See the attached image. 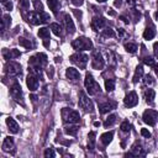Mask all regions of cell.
Segmentation results:
<instances>
[{"label": "cell", "mask_w": 158, "mask_h": 158, "mask_svg": "<svg viewBox=\"0 0 158 158\" xmlns=\"http://www.w3.org/2000/svg\"><path fill=\"white\" fill-rule=\"evenodd\" d=\"M84 85H85L87 91L89 93V95H95L96 93H100V85L95 82V79L93 78V75L89 74V73H87V75H85Z\"/></svg>", "instance_id": "cell-1"}, {"label": "cell", "mask_w": 158, "mask_h": 158, "mask_svg": "<svg viewBox=\"0 0 158 158\" xmlns=\"http://www.w3.org/2000/svg\"><path fill=\"white\" fill-rule=\"evenodd\" d=\"M62 118H63L64 122H67V124H69V125H71V124H77V122H79V120H80L79 113L75 111V110L68 109V108H64V109L62 110Z\"/></svg>", "instance_id": "cell-2"}, {"label": "cell", "mask_w": 158, "mask_h": 158, "mask_svg": "<svg viewBox=\"0 0 158 158\" xmlns=\"http://www.w3.org/2000/svg\"><path fill=\"white\" fill-rule=\"evenodd\" d=\"M72 47L77 51H85L93 47V42L87 37H78L72 42Z\"/></svg>", "instance_id": "cell-3"}, {"label": "cell", "mask_w": 158, "mask_h": 158, "mask_svg": "<svg viewBox=\"0 0 158 158\" xmlns=\"http://www.w3.org/2000/svg\"><path fill=\"white\" fill-rule=\"evenodd\" d=\"M71 62L72 63H74L75 66H78L79 68H82V69H84L85 68V66H87V63H88V60H89V57L87 56V55H84V53H74V55H72L71 56Z\"/></svg>", "instance_id": "cell-4"}, {"label": "cell", "mask_w": 158, "mask_h": 158, "mask_svg": "<svg viewBox=\"0 0 158 158\" xmlns=\"http://www.w3.org/2000/svg\"><path fill=\"white\" fill-rule=\"evenodd\" d=\"M142 120H143L145 124H147V125H149V126H153V125H156L157 120H158V113H157L156 110L148 109V110H146V111L143 113Z\"/></svg>", "instance_id": "cell-5"}, {"label": "cell", "mask_w": 158, "mask_h": 158, "mask_svg": "<svg viewBox=\"0 0 158 158\" xmlns=\"http://www.w3.org/2000/svg\"><path fill=\"white\" fill-rule=\"evenodd\" d=\"M79 108L83 109L84 111H93V102L90 101V99L88 98V95L83 91L79 93Z\"/></svg>", "instance_id": "cell-6"}, {"label": "cell", "mask_w": 158, "mask_h": 158, "mask_svg": "<svg viewBox=\"0 0 158 158\" xmlns=\"http://www.w3.org/2000/svg\"><path fill=\"white\" fill-rule=\"evenodd\" d=\"M5 73L9 77H16L21 74V66L16 62H8L5 64Z\"/></svg>", "instance_id": "cell-7"}, {"label": "cell", "mask_w": 158, "mask_h": 158, "mask_svg": "<svg viewBox=\"0 0 158 158\" xmlns=\"http://www.w3.org/2000/svg\"><path fill=\"white\" fill-rule=\"evenodd\" d=\"M137 102H138V96H137V94H136L135 91H130V93L125 96V99H124V104L126 105L127 108H133V106H136Z\"/></svg>", "instance_id": "cell-8"}, {"label": "cell", "mask_w": 158, "mask_h": 158, "mask_svg": "<svg viewBox=\"0 0 158 158\" xmlns=\"http://www.w3.org/2000/svg\"><path fill=\"white\" fill-rule=\"evenodd\" d=\"M105 62H104V58L101 56V53L99 52H94L93 53V60H91V67L94 69H101L104 67Z\"/></svg>", "instance_id": "cell-9"}, {"label": "cell", "mask_w": 158, "mask_h": 158, "mask_svg": "<svg viewBox=\"0 0 158 158\" xmlns=\"http://www.w3.org/2000/svg\"><path fill=\"white\" fill-rule=\"evenodd\" d=\"M105 25H106V20H105L104 17L95 16V17L91 20V29L95 30V31H99V30L104 29Z\"/></svg>", "instance_id": "cell-10"}, {"label": "cell", "mask_w": 158, "mask_h": 158, "mask_svg": "<svg viewBox=\"0 0 158 158\" xmlns=\"http://www.w3.org/2000/svg\"><path fill=\"white\" fill-rule=\"evenodd\" d=\"M25 19H26L27 22H30V24H32V25H38V24L42 22L40 14H38V13H35V11H29L27 15L25 16Z\"/></svg>", "instance_id": "cell-11"}, {"label": "cell", "mask_w": 158, "mask_h": 158, "mask_svg": "<svg viewBox=\"0 0 158 158\" xmlns=\"http://www.w3.org/2000/svg\"><path fill=\"white\" fill-rule=\"evenodd\" d=\"M26 84H27V88H29L31 91L37 90V88H38V79H37V77L30 73L29 77L26 78Z\"/></svg>", "instance_id": "cell-12"}, {"label": "cell", "mask_w": 158, "mask_h": 158, "mask_svg": "<svg viewBox=\"0 0 158 158\" xmlns=\"http://www.w3.org/2000/svg\"><path fill=\"white\" fill-rule=\"evenodd\" d=\"M114 109H116V102L115 101H106V102L99 105V111L101 114H106V113H109Z\"/></svg>", "instance_id": "cell-13"}, {"label": "cell", "mask_w": 158, "mask_h": 158, "mask_svg": "<svg viewBox=\"0 0 158 158\" xmlns=\"http://www.w3.org/2000/svg\"><path fill=\"white\" fill-rule=\"evenodd\" d=\"M10 94H11V96H13L16 101H20V100L22 99V90H21L20 84L15 83V84L10 88Z\"/></svg>", "instance_id": "cell-14"}, {"label": "cell", "mask_w": 158, "mask_h": 158, "mask_svg": "<svg viewBox=\"0 0 158 158\" xmlns=\"http://www.w3.org/2000/svg\"><path fill=\"white\" fill-rule=\"evenodd\" d=\"M3 56H4L5 60H15V58L20 57L21 53H20L19 49L13 48V49H4L3 51Z\"/></svg>", "instance_id": "cell-15"}, {"label": "cell", "mask_w": 158, "mask_h": 158, "mask_svg": "<svg viewBox=\"0 0 158 158\" xmlns=\"http://www.w3.org/2000/svg\"><path fill=\"white\" fill-rule=\"evenodd\" d=\"M64 25H66V29H67V31H68V33H74L75 32V26H74V22H73V20H72V17L67 14V15H64Z\"/></svg>", "instance_id": "cell-16"}, {"label": "cell", "mask_w": 158, "mask_h": 158, "mask_svg": "<svg viewBox=\"0 0 158 158\" xmlns=\"http://www.w3.org/2000/svg\"><path fill=\"white\" fill-rule=\"evenodd\" d=\"M66 77H67L69 80L77 82V80L80 78V74H79V72H78L75 68H67V71H66Z\"/></svg>", "instance_id": "cell-17"}, {"label": "cell", "mask_w": 158, "mask_h": 158, "mask_svg": "<svg viewBox=\"0 0 158 158\" xmlns=\"http://www.w3.org/2000/svg\"><path fill=\"white\" fill-rule=\"evenodd\" d=\"M6 125H8L9 130H10V132H13V133H17L19 132V125H17V122L14 119L8 118L6 119Z\"/></svg>", "instance_id": "cell-18"}, {"label": "cell", "mask_w": 158, "mask_h": 158, "mask_svg": "<svg viewBox=\"0 0 158 158\" xmlns=\"http://www.w3.org/2000/svg\"><path fill=\"white\" fill-rule=\"evenodd\" d=\"M14 148V138L13 137H6L5 140H4V142H3V151L4 152H9L10 149H13Z\"/></svg>", "instance_id": "cell-19"}, {"label": "cell", "mask_w": 158, "mask_h": 158, "mask_svg": "<svg viewBox=\"0 0 158 158\" xmlns=\"http://www.w3.org/2000/svg\"><path fill=\"white\" fill-rule=\"evenodd\" d=\"M127 156H135V157H138V156H145V152H143V149H142V146L136 143V145L132 147L131 152H130V153H127Z\"/></svg>", "instance_id": "cell-20"}, {"label": "cell", "mask_w": 158, "mask_h": 158, "mask_svg": "<svg viewBox=\"0 0 158 158\" xmlns=\"http://www.w3.org/2000/svg\"><path fill=\"white\" fill-rule=\"evenodd\" d=\"M113 137H114V132L110 131V132H105V133H102L101 137H100V140H101V142H102L105 146H108V145L113 141Z\"/></svg>", "instance_id": "cell-21"}, {"label": "cell", "mask_w": 158, "mask_h": 158, "mask_svg": "<svg viewBox=\"0 0 158 158\" xmlns=\"http://www.w3.org/2000/svg\"><path fill=\"white\" fill-rule=\"evenodd\" d=\"M154 36H156V31H154L153 27H147L143 32V38L145 40H152Z\"/></svg>", "instance_id": "cell-22"}, {"label": "cell", "mask_w": 158, "mask_h": 158, "mask_svg": "<svg viewBox=\"0 0 158 158\" xmlns=\"http://www.w3.org/2000/svg\"><path fill=\"white\" fill-rule=\"evenodd\" d=\"M154 96H156V93H154V90H153V89H147V90L145 91V99H146V101H147V102L152 104V102H153Z\"/></svg>", "instance_id": "cell-23"}, {"label": "cell", "mask_w": 158, "mask_h": 158, "mask_svg": "<svg viewBox=\"0 0 158 158\" xmlns=\"http://www.w3.org/2000/svg\"><path fill=\"white\" fill-rule=\"evenodd\" d=\"M19 43H20V46H22V47H25V48H27V49L33 48V43H32L30 40H27V38L20 37V38H19Z\"/></svg>", "instance_id": "cell-24"}, {"label": "cell", "mask_w": 158, "mask_h": 158, "mask_svg": "<svg viewBox=\"0 0 158 158\" xmlns=\"http://www.w3.org/2000/svg\"><path fill=\"white\" fill-rule=\"evenodd\" d=\"M94 147H95V132L91 131L88 135V148L94 149Z\"/></svg>", "instance_id": "cell-25"}, {"label": "cell", "mask_w": 158, "mask_h": 158, "mask_svg": "<svg viewBox=\"0 0 158 158\" xmlns=\"http://www.w3.org/2000/svg\"><path fill=\"white\" fill-rule=\"evenodd\" d=\"M51 30L53 31V33H55L56 36H62V33H63L61 25H58V24H56V22L51 24Z\"/></svg>", "instance_id": "cell-26"}, {"label": "cell", "mask_w": 158, "mask_h": 158, "mask_svg": "<svg viewBox=\"0 0 158 158\" xmlns=\"http://www.w3.org/2000/svg\"><path fill=\"white\" fill-rule=\"evenodd\" d=\"M142 75H143V67L142 66H138L136 68V72H135V75H133V83H137L141 79Z\"/></svg>", "instance_id": "cell-27"}, {"label": "cell", "mask_w": 158, "mask_h": 158, "mask_svg": "<svg viewBox=\"0 0 158 158\" xmlns=\"http://www.w3.org/2000/svg\"><path fill=\"white\" fill-rule=\"evenodd\" d=\"M77 132H78V126H67V127H64V133H67V135H69V136H75L77 135Z\"/></svg>", "instance_id": "cell-28"}, {"label": "cell", "mask_w": 158, "mask_h": 158, "mask_svg": "<svg viewBox=\"0 0 158 158\" xmlns=\"http://www.w3.org/2000/svg\"><path fill=\"white\" fill-rule=\"evenodd\" d=\"M105 89H106L108 93L113 91L115 89V80L114 79H106L105 80Z\"/></svg>", "instance_id": "cell-29"}, {"label": "cell", "mask_w": 158, "mask_h": 158, "mask_svg": "<svg viewBox=\"0 0 158 158\" xmlns=\"http://www.w3.org/2000/svg\"><path fill=\"white\" fill-rule=\"evenodd\" d=\"M47 4L49 6V9L53 11V13H57V9H58V0H47Z\"/></svg>", "instance_id": "cell-30"}, {"label": "cell", "mask_w": 158, "mask_h": 158, "mask_svg": "<svg viewBox=\"0 0 158 158\" xmlns=\"http://www.w3.org/2000/svg\"><path fill=\"white\" fill-rule=\"evenodd\" d=\"M38 36L44 38V40H48L49 38V30L47 27H42L38 30Z\"/></svg>", "instance_id": "cell-31"}, {"label": "cell", "mask_w": 158, "mask_h": 158, "mask_svg": "<svg viewBox=\"0 0 158 158\" xmlns=\"http://www.w3.org/2000/svg\"><path fill=\"white\" fill-rule=\"evenodd\" d=\"M37 61H38V63H40V66L42 67V66H46L47 64V56L44 55V53H37Z\"/></svg>", "instance_id": "cell-32"}, {"label": "cell", "mask_w": 158, "mask_h": 158, "mask_svg": "<svg viewBox=\"0 0 158 158\" xmlns=\"http://www.w3.org/2000/svg\"><path fill=\"white\" fill-rule=\"evenodd\" d=\"M106 56H108V62H109L111 66H115V64H116V56H115L114 52H111V51L106 52Z\"/></svg>", "instance_id": "cell-33"}, {"label": "cell", "mask_w": 158, "mask_h": 158, "mask_svg": "<svg viewBox=\"0 0 158 158\" xmlns=\"http://www.w3.org/2000/svg\"><path fill=\"white\" fill-rule=\"evenodd\" d=\"M115 121H116V115H110L106 120L104 121V126H105V127H109V126L114 125V124H115Z\"/></svg>", "instance_id": "cell-34"}, {"label": "cell", "mask_w": 158, "mask_h": 158, "mask_svg": "<svg viewBox=\"0 0 158 158\" xmlns=\"http://www.w3.org/2000/svg\"><path fill=\"white\" fill-rule=\"evenodd\" d=\"M125 49L129 52V53H135V52L137 51V46H136L135 43L129 42V43H126V44H125Z\"/></svg>", "instance_id": "cell-35"}, {"label": "cell", "mask_w": 158, "mask_h": 158, "mask_svg": "<svg viewBox=\"0 0 158 158\" xmlns=\"http://www.w3.org/2000/svg\"><path fill=\"white\" fill-rule=\"evenodd\" d=\"M2 5H3L4 10H8V11L13 10V3L10 2V0H2Z\"/></svg>", "instance_id": "cell-36"}, {"label": "cell", "mask_w": 158, "mask_h": 158, "mask_svg": "<svg viewBox=\"0 0 158 158\" xmlns=\"http://www.w3.org/2000/svg\"><path fill=\"white\" fill-rule=\"evenodd\" d=\"M102 36L104 37H114L115 36V32H114V30L111 27H106V29L102 31Z\"/></svg>", "instance_id": "cell-37"}, {"label": "cell", "mask_w": 158, "mask_h": 158, "mask_svg": "<svg viewBox=\"0 0 158 158\" xmlns=\"http://www.w3.org/2000/svg\"><path fill=\"white\" fill-rule=\"evenodd\" d=\"M19 6L24 10H27L30 9V2L29 0H19Z\"/></svg>", "instance_id": "cell-38"}, {"label": "cell", "mask_w": 158, "mask_h": 158, "mask_svg": "<svg viewBox=\"0 0 158 158\" xmlns=\"http://www.w3.org/2000/svg\"><path fill=\"white\" fill-rule=\"evenodd\" d=\"M40 16H41V21H42V24H46V22H48V21L51 20V16H49L48 14L43 13V11H40Z\"/></svg>", "instance_id": "cell-39"}, {"label": "cell", "mask_w": 158, "mask_h": 158, "mask_svg": "<svg viewBox=\"0 0 158 158\" xmlns=\"http://www.w3.org/2000/svg\"><path fill=\"white\" fill-rule=\"evenodd\" d=\"M120 129H121V131H122V132H129V131H130V129H131V125L129 124V121H124V122L121 124Z\"/></svg>", "instance_id": "cell-40"}, {"label": "cell", "mask_w": 158, "mask_h": 158, "mask_svg": "<svg viewBox=\"0 0 158 158\" xmlns=\"http://www.w3.org/2000/svg\"><path fill=\"white\" fill-rule=\"evenodd\" d=\"M55 156H56V153H55V151L52 149V148H47L44 151V157L46 158H53Z\"/></svg>", "instance_id": "cell-41"}, {"label": "cell", "mask_w": 158, "mask_h": 158, "mask_svg": "<svg viewBox=\"0 0 158 158\" xmlns=\"http://www.w3.org/2000/svg\"><path fill=\"white\" fill-rule=\"evenodd\" d=\"M153 82H154V80L152 79L151 75H145V79H143V84H145V85H152Z\"/></svg>", "instance_id": "cell-42"}, {"label": "cell", "mask_w": 158, "mask_h": 158, "mask_svg": "<svg viewBox=\"0 0 158 158\" xmlns=\"http://www.w3.org/2000/svg\"><path fill=\"white\" fill-rule=\"evenodd\" d=\"M143 62H145V64H147V66H154V60H153L152 57H145Z\"/></svg>", "instance_id": "cell-43"}, {"label": "cell", "mask_w": 158, "mask_h": 158, "mask_svg": "<svg viewBox=\"0 0 158 158\" xmlns=\"http://www.w3.org/2000/svg\"><path fill=\"white\" fill-rule=\"evenodd\" d=\"M141 135H142L143 137H146V138H149V137H151V132H149L147 129H142V130H141Z\"/></svg>", "instance_id": "cell-44"}, {"label": "cell", "mask_w": 158, "mask_h": 158, "mask_svg": "<svg viewBox=\"0 0 158 158\" xmlns=\"http://www.w3.org/2000/svg\"><path fill=\"white\" fill-rule=\"evenodd\" d=\"M33 4H35V8H36V10H42V4H41V2L40 0H33Z\"/></svg>", "instance_id": "cell-45"}, {"label": "cell", "mask_w": 158, "mask_h": 158, "mask_svg": "<svg viewBox=\"0 0 158 158\" xmlns=\"http://www.w3.org/2000/svg\"><path fill=\"white\" fill-rule=\"evenodd\" d=\"M153 48H154V55H156V57L158 58V42H156V43H154Z\"/></svg>", "instance_id": "cell-46"}, {"label": "cell", "mask_w": 158, "mask_h": 158, "mask_svg": "<svg viewBox=\"0 0 158 158\" xmlns=\"http://www.w3.org/2000/svg\"><path fill=\"white\" fill-rule=\"evenodd\" d=\"M48 77L49 78L53 77V68H52V67H49V69H48Z\"/></svg>", "instance_id": "cell-47"}, {"label": "cell", "mask_w": 158, "mask_h": 158, "mask_svg": "<svg viewBox=\"0 0 158 158\" xmlns=\"http://www.w3.org/2000/svg\"><path fill=\"white\" fill-rule=\"evenodd\" d=\"M73 4L74 5H82L83 4V0H73Z\"/></svg>", "instance_id": "cell-48"}, {"label": "cell", "mask_w": 158, "mask_h": 158, "mask_svg": "<svg viewBox=\"0 0 158 158\" xmlns=\"http://www.w3.org/2000/svg\"><path fill=\"white\" fill-rule=\"evenodd\" d=\"M73 11H74V14H75L77 17H80V16H82V13H80V11H78V10H73Z\"/></svg>", "instance_id": "cell-49"}, {"label": "cell", "mask_w": 158, "mask_h": 158, "mask_svg": "<svg viewBox=\"0 0 158 158\" xmlns=\"http://www.w3.org/2000/svg\"><path fill=\"white\" fill-rule=\"evenodd\" d=\"M119 35H120V36H125V31H124V29H119Z\"/></svg>", "instance_id": "cell-50"}, {"label": "cell", "mask_w": 158, "mask_h": 158, "mask_svg": "<svg viewBox=\"0 0 158 158\" xmlns=\"http://www.w3.org/2000/svg\"><path fill=\"white\" fill-rule=\"evenodd\" d=\"M127 4L131 5V6H133L135 5V0H127Z\"/></svg>", "instance_id": "cell-51"}, {"label": "cell", "mask_w": 158, "mask_h": 158, "mask_svg": "<svg viewBox=\"0 0 158 158\" xmlns=\"http://www.w3.org/2000/svg\"><path fill=\"white\" fill-rule=\"evenodd\" d=\"M120 19H121V20H122L124 22H126V24H129V21H127V19H126L125 16H120Z\"/></svg>", "instance_id": "cell-52"}, {"label": "cell", "mask_w": 158, "mask_h": 158, "mask_svg": "<svg viewBox=\"0 0 158 158\" xmlns=\"http://www.w3.org/2000/svg\"><path fill=\"white\" fill-rule=\"evenodd\" d=\"M115 5H116V6H120V5H121V2H120V0H118V2H115Z\"/></svg>", "instance_id": "cell-53"}, {"label": "cell", "mask_w": 158, "mask_h": 158, "mask_svg": "<svg viewBox=\"0 0 158 158\" xmlns=\"http://www.w3.org/2000/svg\"><path fill=\"white\" fill-rule=\"evenodd\" d=\"M109 10H110V11H109V14H110V15H111V16H114V15H115V13H114V11H113V10H111V9H109Z\"/></svg>", "instance_id": "cell-54"}, {"label": "cell", "mask_w": 158, "mask_h": 158, "mask_svg": "<svg viewBox=\"0 0 158 158\" xmlns=\"http://www.w3.org/2000/svg\"><path fill=\"white\" fill-rule=\"evenodd\" d=\"M31 99H32V101H36V100H37V98H36L35 95H31Z\"/></svg>", "instance_id": "cell-55"}, {"label": "cell", "mask_w": 158, "mask_h": 158, "mask_svg": "<svg viewBox=\"0 0 158 158\" xmlns=\"http://www.w3.org/2000/svg\"><path fill=\"white\" fill-rule=\"evenodd\" d=\"M154 71H156V73H157V75H158V64L154 67Z\"/></svg>", "instance_id": "cell-56"}, {"label": "cell", "mask_w": 158, "mask_h": 158, "mask_svg": "<svg viewBox=\"0 0 158 158\" xmlns=\"http://www.w3.org/2000/svg\"><path fill=\"white\" fill-rule=\"evenodd\" d=\"M94 126H96V127H98V126H100V122H98V121H96V122H94Z\"/></svg>", "instance_id": "cell-57"}, {"label": "cell", "mask_w": 158, "mask_h": 158, "mask_svg": "<svg viewBox=\"0 0 158 158\" xmlns=\"http://www.w3.org/2000/svg\"><path fill=\"white\" fill-rule=\"evenodd\" d=\"M96 2H98V3H105L106 0H96Z\"/></svg>", "instance_id": "cell-58"}, {"label": "cell", "mask_w": 158, "mask_h": 158, "mask_svg": "<svg viewBox=\"0 0 158 158\" xmlns=\"http://www.w3.org/2000/svg\"><path fill=\"white\" fill-rule=\"evenodd\" d=\"M156 20H157V21H158V11H157V13H156Z\"/></svg>", "instance_id": "cell-59"}]
</instances>
